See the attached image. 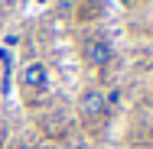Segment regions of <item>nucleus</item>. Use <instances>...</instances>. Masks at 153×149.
Masks as SVG:
<instances>
[{
	"label": "nucleus",
	"mask_w": 153,
	"mask_h": 149,
	"mask_svg": "<svg viewBox=\"0 0 153 149\" xmlns=\"http://www.w3.org/2000/svg\"><path fill=\"white\" fill-rule=\"evenodd\" d=\"M108 110H111V107H108V97H104L98 88H88L82 94V101H78V114H82L85 123H91V126L108 117Z\"/></svg>",
	"instance_id": "obj_1"
},
{
	"label": "nucleus",
	"mask_w": 153,
	"mask_h": 149,
	"mask_svg": "<svg viewBox=\"0 0 153 149\" xmlns=\"http://www.w3.org/2000/svg\"><path fill=\"white\" fill-rule=\"evenodd\" d=\"M20 84L26 91H33V94H42L49 88V68L42 62H26L23 71H20Z\"/></svg>",
	"instance_id": "obj_2"
},
{
	"label": "nucleus",
	"mask_w": 153,
	"mask_h": 149,
	"mask_svg": "<svg viewBox=\"0 0 153 149\" xmlns=\"http://www.w3.org/2000/svg\"><path fill=\"white\" fill-rule=\"evenodd\" d=\"M85 59L94 68H108L111 59H114V49H111V42L104 36H91V39H85Z\"/></svg>",
	"instance_id": "obj_3"
},
{
	"label": "nucleus",
	"mask_w": 153,
	"mask_h": 149,
	"mask_svg": "<svg viewBox=\"0 0 153 149\" xmlns=\"http://www.w3.org/2000/svg\"><path fill=\"white\" fill-rule=\"evenodd\" d=\"M16 149H33V146H16Z\"/></svg>",
	"instance_id": "obj_4"
}]
</instances>
